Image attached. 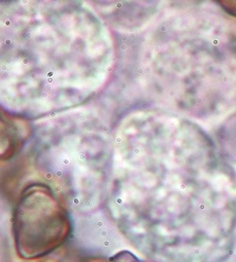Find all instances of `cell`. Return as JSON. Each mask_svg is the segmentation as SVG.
I'll list each match as a JSON object with an SVG mask.
<instances>
[{"label": "cell", "instance_id": "3", "mask_svg": "<svg viewBox=\"0 0 236 262\" xmlns=\"http://www.w3.org/2000/svg\"><path fill=\"white\" fill-rule=\"evenodd\" d=\"M163 19L141 44L145 53V76L152 77L150 92L169 99L174 106L192 116L203 117L216 111L220 43L218 26L201 13L171 14ZM143 75V73H142Z\"/></svg>", "mask_w": 236, "mask_h": 262}, {"label": "cell", "instance_id": "6", "mask_svg": "<svg viewBox=\"0 0 236 262\" xmlns=\"http://www.w3.org/2000/svg\"><path fill=\"white\" fill-rule=\"evenodd\" d=\"M82 262H152L142 260L135 255L134 253L129 252V250H121V252L114 254L110 256H95L89 257V259L84 260Z\"/></svg>", "mask_w": 236, "mask_h": 262}, {"label": "cell", "instance_id": "2", "mask_svg": "<svg viewBox=\"0 0 236 262\" xmlns=\"http://www.w3.org/2000/svg\"><path fill=\"white\" fill-rule=\"evenodd\" d=\"M76 3H12L3 7V104L40 117L91 98L109 71L104 25Z\"/></svg>", "mask_w": 236, "mask_h": 262}, {"label": "cell", "instance_id": "5", "mask_svg": "<svg viewBox=\"0 0 236 262\" xmlns=\"http://www.w3.org/2000/svg\"><path fill=\"white\" fill-rule=\"evenodd\" d=\"M12 232L15 252L25 261L53 253L72 234L70 209L49 184H26L13 208Z\"/></svg>", "mask_w": 236, "mask_h": 262}, {"label": "cell", "instance_id": "4", "mask_svg": "<svg viewBox=\"0 0 236 262\" xmlns=\"http://www.w3.org/2000/svg\"><path fill=\"white\" fill-rule=\"evenodd\" d=\"M31 160L70 210L95 214L109 189L114 145L96 117L72 115L48 122L34 134Z\"/></svg>", "mask_w": 236, "mask_h": 262}, {"label": "cell", "instance_id": "1", "mask_svg": "<svg viewBox=\"0 0 236 262\" xmlns=\"http://www.w3.org/2000/svg\"><path fill=\"white\" fill-rule=\"evenodd\" d=\"M104 207L154 262H223L234 247L233 169L204 131L167 111L121 122Z\"/></svg>", "mask_w": 236, "mask_h": 262}, {"label": "cell", "instance_id": "7", "mask_svg": "<svg viewBox=\"0 0 236 262\" xmlns=\"http://www.w3.org/2000/svg\"><path fill=\"white\" fill-rule=\"evenodd\" d=\"M24 262H59L53 259H45V260H36V261H24Z\"/></svg>", "mask_w": 236, "mask_h": 262}]
</instances>
